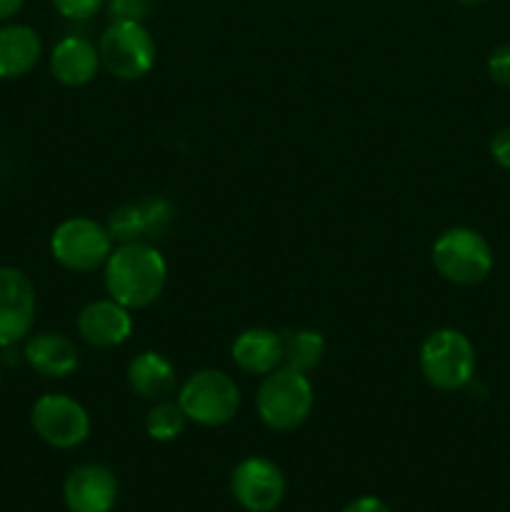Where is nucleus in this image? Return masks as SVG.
Here are the masks:
<instances>
[{
    "instance_id": "nucleus-1",
    "label": "nucleus",
    "mask_w": 510,
    "mask_h": 512,
    "mask_svg": "<svg viewBox=\"0 0 510 512\" xmlns=\"http://www.w3.org/2000/svg\"><path fill=\"white\" fill-rule=\"evenodd\" d=\"M103 285L108 298L128 310L150 308L168 285L165 255L150 240L115 245L103 265Z\"/></svg>"
},
{
    "instance_id": "nucleus-2",
    "label": "nucleus",
    "mask_w": 510,
    "mask_h": 512,
    "mask_svg": "<svg viewBox=\"0 0 510 512\" xmlns=\"http://www.w3.org/2000/svg\"><path fill=\"white\" fill-rule=\"evenodd\" d=\"M315 405V388L305 373L280 365L263 375L255 393V410L265 428L275 433L298 430L310 418Z\"/></svg>"
},
{
    "instance_id": "nucleus-3",
    "label": "nucleus",
    "mask_w": 510,
    "mask_h": 512,
    "mask_svg": "<svg viewBox=\"0 0 510 512\" xmlns=\"http://www.w3.org/2000/svg\"><path fill=\"white\" fill-rule=\"evenodd\" d=\"M175 400L183 408L188 423L200 428H223L238 415L243 395L238 383L225 370L203 368L190 373L178 385Z\"/></svg>"
},
{
    "instance_id": "nucleus-4",
    "label": "nucleus",
    "mask_w": 510,
    "mask_h": 512,
    "mask_svg": "<svg viewBox=\"0 0 510 512\" xmlns=\"http://www.w3.org/2000/svg\"><path fill=\"white\" fill-rule=\"evenodd\" d=\"M418 365L425 383L443 393H455L473 383L478 355L473 340L463 330L438 328L420 345Z\"/></svg>"
},
{
    "instance_id": "nucleus-5",
    "label": "nucleus",
    "mask_w": 510,
    "mask_h": 512,
    "mask_svg": "<svg viewBox=\"0 0 510 512\" xmlns=\"http://www.w3.org/2000/svg\"><path fill=\"white\" fill-rule=\"evenodd\" d=\"M435 270L448 283L470 288L493 273V248L475 228L453 225L435 238L430 250Z\"/></svg>"
},
{
    "instance_id": "nucleus-6",
    "label": "nucleus",
    "mask_w": 510,
    "mask_h": 512,
    "mask_svg": "<svg viewBox=\"0 0 510 512\" xmlns=\"http://www.w3.org/2000/svg\"><path fill=\"white\" fill-rule=\"evenodd\" d=\"M98 53L103 70L125 83L145 78L158 58L155 38L140 20H110L98 40Z\"/></svg>"
},
{
    "instance_id": "nucleus-7",
    "label": "nucleus",
    "mask_w": 510,
    "mask_h": 512,
    "mask_svg": "<svg viewBox=\"0 0 510 512\" xmlns=\"http://www.w3.org/2000/svg\"><path fill=\"white\" fill-rule=\"evenodd\" d=\"M115 243L105 223L88 215H73L55 225L50 235V255L70 273H93L108 263Z\"/></svg>"
},
{
    "instance_id": "nucleus-8",
    "label": "nucleus",
    "mask_w": 510,
    "mask_h": 512,
    "mask_svg": "<svg viewBox=\"0 0 510 512\" xmlns=\"http://www.w3.org/2000/svg\"><path fill=\"white\" fill-rule=\"evenodd\" d=\"M30 428L55 450H73L90 435V415L83 403L65 393H43L30 405Z\"/></svg>"
},
{
    "instance_id": "nucleus-9",
    "label": "nucleus",
    "mask_w": 510,
    "mask_h": 512,
    "mask_svg": "<svg viewBox=\"0 0 510 512\" xmlns=\"http://www.w3.org/2000/svg\"><path fill=\"white\" fill-rule=\"evenodd\" d=\"M38 295L28 273L0 265V350L25 343L35 328Z\"/></svg>"
},
{
    "instance_id": "nucleus-10",
    "label": "nucleus",
    "mask_w": 510,
    "mask_h": 512,
    "mask_svg": "<svg viewBox=\"0 0 510 512\" xmlns=\"http://www.w3.org/2000/svg\"><path fill=\"white\" fill-rule=\"evenodd\" d=\"M285 475L280 465H275L263 455L243 458L230 473V493L235 503L248 512H273L280 508L285 498Z\"/></svg>"
},
{
    "instance_id": "nucleus-11",
    "label": "nucleus",
    "mask_w": 510,
    "mask_h": 512,
    "mask_svg": "<svg viewBox=\"0 0 510 512\" xmlns=\"http://www.w3.org/2000/svg\"><path fill=\"white\" fill-rule=\"evenodd\" d=\"M118 493L115 473L98 463L78 465L63 483V503L68 512H110L118 503Z\"/></svg>"
},
{
    "instance_id": "nucleus-12",
    "label": "nucleus",
    "mask_w": 510,
    "mask_h": 512,
    "mask_svg": "<svg viewBox=\"0 0 510 512\" xmlns=\"http://www.w3.org/2000/svg\"><path fill=\"white\" fill-rule=\"evenodd\" d=\"M80 340L100 350L120 348L133 335V310L115 303L113 298L90 300L75 318Z\"/></svg>"
},
{
    "instance_id": "nucleus-13",
    "label": "nucleus",
    "mask_w": 510,
    "mask_h": 512,
    "mask_svg": "<svg viewBox=\"0 0 510 512\" xmlns=\"http://www.w3.org/2000/svg\"><path fill=\"white\" fill-rule=\"evenodd\" d=\"M50 75L65 88H83L98 78L100 53L98 45L88 40L85 35H65L53 45L48 55Z\"/></svg>"
},
{
    "instance_id": "nucleus-14",
    "label": "nucleus",
    "mask_w": 510,
    "mask_h": 512,
    "mask_svg": "<svg viewBox=\"0 0 510 512\" xmlns=\"http://www.w3.org/2000/svg\"><path fill=\"white\" fill-rule=\"evenodd\" d=\"M23 360L33 373L48 380H63L78 370L80 353L78 345L63 333L43 330L30 333L23 343Z\"/></svg>"
},
{
    "instance_id": "nucleus-15",
    "label": "nucleus",
    "mask_w": 510,
    "mask_h": 512,
    "mask_svg": "<svg viewBox=\"0 0 510 512\" xmlns=\"http://www.w3.org/2000/svg\"><path fill=\"white\" fill-rule=\"evenodd\" d=\"M230 358L245 375L263 378L283 365V338L270 328H245L235 335Z\"/></svg>"
},
{
    "instance_id": "nucleus-16",
    "label": "nucleus",
    "mask_w": 510,
    "mask_h": 512,
    "mask_svg": "<svg viewBox=\"0 0 510 512\" xmlns=\"http://www.w3.org/2000/svg\"><path fill=\"white\" fill-rule=\"evenodd\" d=\"M125 378H128L130 390L148 403L170 398L173 393H178L180 385L175 365L158 350H143L135 355L128 363Z\"/></svg>"
},
{
    "instance_id": "nucleus-17",
    "label": "nucleus",
    "mask_w": 510,
    "mask_h": 512,
    "mask_svg": "<svg viewBox=\"0 0 510 512\" xmlns=\"http://www.w3.org/2000/svg\"><path fill=\"white\" fill-rule=\"evenodd\" d=\"M43 55V40L28 23L0 25V80H18L28 75Z\"/></svg>"
},
{
    "instance_id": "nucleus-18",
    "label": "nucleus",
    "mask_w": 510,
    "mask_h": 512,
    "mask_svg": "<svg viewBox=\"0 0 510 512\" xmlns=\"http://www.w3.org/2000/svg\"><path fill=\"white\" fill-rule=\"evenodd\" d=\"M283 338V365L310 375L325 358L323 333L313 328H295L280 333Z\"/></svg>"
},
{
    "instance_id": "nucleus-19",
    "label": "nucleus",
    "mask_w": 510,
    "mask_h": 512,
    "mask_svg": "<svg viewBox=\"0 0 510 512\" xmlns=\"http://www.w3.org/2000/svg\"><path fill=\"white\" fill-rule=\"evenodd\" d=\"M185 425H188V418H185L178 400L173 398L153 403L148 415H145V433L155 443H173V440H178L183 435Z\"/></svg>"
},
{
    "instance_id": "nucleus-20",
    "label": "nucleus",
    "mask_w": 510,
    "mask_h": 512,
    "mask_svg": "<svg viewBox=\"0 0 510 512\" xmlns=\"http://www.w3.org/2000/svg\"><path fill=\"white\" fill-rule=\"evenodd\" d=\"M105 228H108L115 245L148 240V225H145V213L140 200L138 203L118 205V208L108 215V220H105Z\"/></svg>"
},
{
    "instance_id": "nucleus-21",
    "label": "nucleus",
    "mask_w": 510,
    "mask_h": 512,
    "mask_svg": "<svg viewBox=\"0 0 510 512\" xmlns=\"http://www.w3.org/2000/svg\"><path fill=\"white\" fill-rule=\"evenodd\" d=\"M148 225V240L160 238L175 220V205L168 198H143L140 200Z\"/></svg>"
},
{
    "instance_id": "nucleus-22",
    "label": "nucleus",
    "mask_w": 510,
    "mask_h": 512,
    "mask_svg": "<svg viewBox=\"0 0 510 512\" xmlns=\"http://www.w3.org/2000/svg\"><path fill=\"white\" fill-rule=\"evenodd\" d=\"M50 3H53L55 13L63 15L65 20L83 23V20L95 18L108 5V0H50Z\"/></svg>"
},
{
    "instance_id": "nucleus-23",
    "label": "nucleus",
    "mask_w": 510,
    "mask_h": 512,
    "mask_svg": "<svg viewBox=\"0 0 510 512\" xmlns=\"http://www.w3.org/2000/svg\"><path fill=\"white\" fill-rule=\"evenodd\" d=\"M485 68H488L490 80H493L495 85H500V88H510V43L498 45V48L488 55Z\"/></svg>"
},
{
    "instance_id": "nucleus-24",
    "label": "nucleus",
    "mask_w": 510,
    "mask_h": 512,
    "mask_svg": "<svg viewBox=\"0 0 510 512\" xmlns=\"http://www.w3.org/2000/svg\"><path fill=\"white\" fill-rule=\"evenodd\" d=\"M110 20H140L143 23L145 15L150 10V0H108Z\"/></svg>"
},
{
    "instance_id": "nucleus-25",
    "label": "nucleus",
    "mask_w": 510,
    "mask_h": 512,
    "mask_svg": "<svg viewBox=\"0 0 510 512\" xmlns=\"http://www.w3.org/2000/svg\"><path fill=\"white\" fill-rule=\"evenodd\" d=\"M490 158H493L503 170H510V128L498 130V133L490 138Z\"/></svg>"
},
{
    "instance_id": "nucleus-26",
    "label": "nucleus",
    "mask_w": 510,
    "mask_h": 512,
    "mask_svg": "<svg viewBox=\"0 0 510 512\" xmlns=\"http://www.w3.org/2000/svg\"><path fill=\"white\" fill-rule=\"evenodd\" d=\"M340 512H393V510L388 508L385 500L375 498V495H360V498L350 500V503Z\"/></svg>"
},
{
    "instance_id": "nucleus-27",
    "label": "nucleus",
    "mask_w": 510,
    "mask_h": 512,
    "mask_svg": "<svg viewBox=\"0 0 510 512\" xmlns=\"http://www.w3.org/2000/svg\"><path fill=\"white\" fill-rule=\"evenodd\" d=\"M25 0H0V23H8L23 10Z\"/></svg>"
},
{
    "instance_id": "nucleus-28",
    "label": "nucleus",
    "mask_w": 510,
    "mask_h": 512,
    "mask_svg": "<svg viewBox=\"0 0 510 512\" xmlns=\"http://www.w3.org/2000/svg\"><path fill=\"white\" fill-rule=\"evenodd\" d=\"M455 3H460V5H465V8H478V5H483V3H488V0H455Z\"/></svg>"
},
{
    "instance_id": "nucleus-29",
    "label": "nucleus",
    "mask_w": 510,
    "mask_h": 512,
    "mask_svg": "<svg viewBox=\"0 0 510 512\" xmlns=\"http://www.w3.org/2000/svg\"><path fill=\"white\" fill-rule=\"evenodd\" d=\"M0 383H3V358H0Z\"/></svg>"
}]
</instances>
